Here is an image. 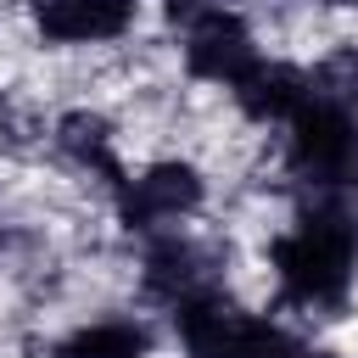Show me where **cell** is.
Masks as SVG:
<instances>
[{"label":"cell","instance_id":"cell-1","mask_svg":"<svg viewBox=\"0 0 358 358\" xmlns=\"http://www.w3.org/2000/svg\"><path fill=\"white\" fill-rule=\"evenodd\" d=\"M280 296L296 308H341L358 268V207L347 190H313L296 207V224L268 246Z\"/></svg>","mask_w":358,"mask_h":358},{"label":"cell","instance_id":"cell-2","mask_svg":"<svg viewBox=\"0 0 358 358\" xmlns=\"http://www.w3.org/2000/svg\"><path fill=\"white\" fill-rule=\"evenodd\" d=\"M173 324H179V341L190 358H296L302 352V341L291 330H280L263 313L235 308L224 291H201V296L179 302Z\"/></svg>","mask_w":358,"mask_h":358},{"label":"cell","instance_id":"cell-3","mask_svg":"<svg viewBox=\"0 0 358 358\" xmlns=\"http://www.w3.org/2000/svg\"><path fill=\"white\" fill-rule=\"evenodd\" d=\"M285 173L308 190H358V112L313 95L291 117Z\"/></svg>","mask_w":358,"mask_h":358},{"label":"cell","instance_id":"cell-4","mask_svg":"<svg viewBox=\"0 0 358 358\" xmlns=\"http://www.w3.org/2000/svg\"><path fill=\"white\" fill-rule=\"evenodd\" d=\"M179 28H185V67H190L196 78H207V84L235 90V84L263 62L257 45H252V28H246L229 6H218V0L196 6Z\"/></svg>","mask_w":358,"mask_h":358},{"label":"cell","instance_id":"cell-5","mask_svg":"<svg viewBox=\"0 0 358 358\" xmlns=\"http://www.w3.org/2000/svg\"><path fill=\"white\" fill-rule=\"evenodd\" d=\"M201 207V173L190 162H151L140 179H129L117 190V213L129 229H157L168 218H185Z\"/></svg>","mask_w":358,"mask_h":358},{"label":"cell","instance_id":"cell-6","mask_svg":"<svg viewBox=\"0 0 358 358\" xmlns=\"http://www.w3.org/2000/svg\"><path fill=\"white\" fill-rule=\"evenodd\" d=\"M140 285H145V296H157L168 308H179V302H190L201 291H224L218 285V257L207 246H196V241H179V235L151 241Z\"/></svg>","mask_w":358,"mask_h":358},{"label":"cell","instance_id":"cell-7","mask_svg":"<svg viewBox=\"0 0 358 358\" xmlns=\"http://www.w3.org/2000/svg\"><path fill=\"white\" fill-rule=\"evenodd\" d=\"M140 0H34V22L50 45H90L117 39L134 22Z\"/></svg>","mask_w":358,"mask_h":358},{"label":"cell","instance_id":"cell-8","mask_svg":"<svg viewBox=\"0 0 358 358\" xmlns=\"http://www.w3.org/2000/svg\"><path fill=\"white\" fill-rule=\"evenodd\" d=\"M235 101H241V112L252 117V123H291L308 101H313V73H302V67H291V62H257L235 90H229Z\"/></svg>","mask_w":358,"mask_h":358},{"label":"cell","instance_id":"cell-9","mask_svg":"<svg viewBox=\"0 0 358 358\" xmlns=\"http://www.w3.org/2000/svg\"><path fill=\"white\" fill-rule=\"evenodd\" d=\"M56 145H62L73 162L95 168V173L112 185V196L129 185V173H123V162H117V151H112V123H106V117H95V112H67V117L56 123Z\"/></svg>","mask_w":358,"mask_h":358},{"label":"cell","instance_id":"cell-10","mask_svg":"<svg viewBox=\"0 0 358 358\" xmlns=\"http://www.w3.org/2000/svg\"><path fill=\"white\" fill-rule=\"evenodd\" d=\"M151 352V330L140 319H101V324H78L73 336H62L50 347V358H145Z\"/></svg>","mask_w":358,"mask_h":358},{"label":"cell","instance_id":"cell-11","mask_svg":"<svg viewBox=\"0 0 358 358\" xmlns=\"http://www.w3.org/2000/svg\"><path fill=\"white\" fill-rule=\"evenodd\" d=\"M296 358H336V352H308V347H302V352H296Z\"/></svg>","mask_w":358,"mask_h":358},{"label":"cell","instance_id":"cell-12","mask_svg":"<svg viewBox=\"0 0 358 358\" xmlns=\"http://www.w3.org/2000/svg\"><path fill=\"white\" fill-rule=\"evenodd\" d=\"M330 6H358V0H330Z\"/></svg>","mask_w":358,"mask_h":358}]
</instances>
